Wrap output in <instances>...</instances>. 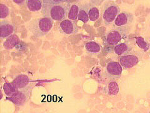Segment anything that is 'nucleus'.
Returning a JSON list of instances; mask_svg holds the SVG:
<instances>
[{
  "instance_id": "obj_1",
  "label": "nucleus",
  "mask_w": 150,
  "mask_h": 113,
  "mask_svg": "<svg viewBox=\"0 0 150 113\" xmlns=\"http://www.w3.org/2000/svg\"><path fill=\"white\" fill-rule=\"evenodd\" d=\"M70 8V3H66L59 4H43L41 11L44 17L50 18L53 20L62 21L68 17Z\"/></svg>"
},
{
  "instance_id": "obj_2",
  "label": "nucleus",
  "mask_w": 150,
  "mask_h": 113,
  "mask_svg": "<svg viewBox=\"0 0 150 113\" xmlns=\"http://www.w3.org/2000/svg\"><path fill=\"white\" fill-rule=\"evenodd\" d=\"M53 20L47 17L39 18L33 20L28 25V29L36 38L47 35L52 29Z\"/></svg>"
},
{
  "instance_id": "obj_3",
  "label": "nucleus",
  "mask_w": 150,
  "mask_h": 113,
  "mask_svg": "<svg viewBox=\"0 0 150 113\" xmlns=\"http://www.w3.org/2000/svg\"><path fill=\"white\" fill-rule=\"evenodd\" d=\"M129 31V26L115 27L108 31L105 35L104 45L107 48H111L120 44L122 40L125 39Z\"/></svg>"
},
{
  "instance_id": "obj_4",
  "label": "nucleus",
  "mask_w": 150,
  "mask_h": 113,
  "mask_svg": "<svg viewBox=\"0 0 150 113\" xmlns=\"http://www.w3.org/2000/svg\"><path fill=\"white\" fill-rule=\"evenodd\" d=\"M121 9L115 2L112 1H106L103 7L102 18L105 26L110 25L117 17Z\"/></svg>"
},
{
  "instance_id": "obj_5",
  "label": "nucleus",
  "mask_w": 150,
  "mask_h": 113,
  "mask_svg": "<svg viewBox=\"0 0 150 113\" xmlns=\"http://www.w3.org/2000/svg\"><path fill=\"white\" fill-rule=\"evenodd\" d=\"M142 59V55L137 51H130L129 52L119 56V62L125 69L133 68L137 65Z\"/></svg>"
},
{
  "instance_id": "obj_6",
  "label": "nucleus",
  "mask_w": 150,
  "mask_h": 113,
  "mask_svg": "<svg viewBox=\"0 0 150 113\" xmlns=\"http://www.w3.org/2000/svg\"><path fill=\"white\" fill-rule=\"evenodd\" d=\"M33 88V87L18 89L17 93L13 96L7 98V99L12 102L16 106H21L25 105L30 99Z\"/></svg>"
},
{
  "instance_id": "obj_7",
  "label": "nucleus",
  "mask_w": 150,
  "mask_h": 113,
  "mask_svg": "<svg viewBox=\"0 0 150 113\" xmlns=\"http://www.w3.org/2000/svg\"><path fill=\"white\" fill-rule=\"evenodd\" d=\"M123 73V67L119 62L110 61L106 64L105 74L106 78L114 81L121 77Z\"/></svg>"
},
{
  "instance_id": "obj_8",
  "label": "nucleus",
  "mask_w": 150,
  "mask_h": 113,
  "mask_svg": "<svg viewBox=\"0 0 150 113\" xmlns=\"http://www.w3.org/2000/svg\"><path fill=\"white\" fill-rule=\"evenodd\" d=\"M79 27L78 26L76 21L71 20L69 19H64L60 21L59 24V30L62 34L67 35L76 34L79 31Z\"/></svg>"
},
{
  "instance_id": "obj_9",
  "label": "nucleus",
  "mask_w": 150,
  "mask_h": 113,
  "mask_svg": "<svg viewBox=\"0 0 150 113\" xmlns=\"http://www.w3.org/2000/svg\"><path fill=\"white\" fill-rule=\"evenodd\" d=\"M133 20L134 16L132 13L127 11L120 12L113 21V25L115 27L129 26Z\"/></svg>"
},
{
  "instance_id": "obj_10",
  "label": "nucleus",
  "mask_w": 150,
  "mask_h": 113,
  "mask_svg": "<svg viewBox=\"0 0 150 113\" xmlns=\"http://www.w3.org/2000/svg\"><path fill=\"white\" fill-rule=\"evenodd\" d=\"M18 89H26L34 87L33 82L31 79L25 74H20L13 79L12 82Z\"/></svg>"
},
{
  "instance_id": "obj_11",
  "label": "nucleus",
  "mask_w": 150,
  "mask_h": 113,
  "mask_svg": "<svg viewBox=\"0 0 150 113\" xmlns=\"http://www.w3.org/2000/svg\"><path fill=\"white\" fill-rule=\"evenodd\" d=\"M15 30V26L13 23L6 20L1 21L0 22V36L1 40L6 39V38L13 34Z\"/></svg>"
},
{
  "instance_id": "obj_12",
  "label": "nucleus",
  "mask_w": 150,
  "mask_h": 113,
  "mask_svg": "<svg viewBox=\"0 0 150 113\" xmlns=\"http://www.w3.org/2000/svg\"><path fill=\"white\" fill-rule=\"evenodd\" d=\"M132 49V47L129 45L128 42H122L114 46L111 50H112V51L116 55L120 56L129 52Z\"/></svg>"
},
{
  "instance_id": "obj_13",
  "label": "nucleus",
  "mask_w": 150,
  "mask_h": 113,
  "mask_svg": "<svg viewBox=\"0 0 150 113\" xmlns=\"http://www.w3.org/2000/svg\"><path fill=\"white\" fill-rule=\"evenodd\" d=\"M20 39L18 36L15 34H13L6 38L3 45L5 49L11 50L20 44Z\"/></svg>"
},
{
  "instance_id": "obj_14",
  "label": "nucleus",
  "mask_w": 150,
  "mask_h": 113,
  "mask_svg": "<svg viewBox=\"0 0 150 113\" xmlns=\"http://www.w3.org/2000/svg\"><path fill=\"white\" fill-rule=\"evenodd\" d=\"M88 15L90 20L91 21H95L100 18V8L96 5V4L94 2V1L89 3Z\"/></svg>"
},
{
  "instance_id": "obj_15",
  "label": "nucleus",
  "mask_w": 150,
  "mask_h": 113,
  "mask_svg": "<svg viewBox=\"0 0 150 113\" xmlns=\"http://www.w3.org/2000/svg\"><path fill=\"white\" fill-rule=\"evenodd\" d=\"M89 3H85L79 6V10L78 13V20L83 22L84 23H87L90 21L88 15Z\"/></svg>"
},
{
  "instance_id": "obj_16",
  "label": "nucleus",
  "mask_w": 150,
  "mask_h": 113,
  "mask_svg": "<svg viewBox=\"0 0 150 113\" xmlns=\"http://www.w3.org/2000/svg\"><path fill=\"white\" fill-rule=\"evenodd\" d=\"M84 48L87 52L91 54H96L101 50V45L95 41H88L84 44Z\"/></svg>"
},
{
  "instance_id": "obj_17",
  "label": "nucleus",
  "mask_w": 150,
  "mask_h": 113,
  "mask_svg": "<svg viewBox=\"0 0 150 113\" xmlns=\"http://www.w3.org/2000/svg\"><path fill=\"white\" fill-rule=\"evenodd\" d=\"M2 88L6 98L13 96L18 91V89L13 82H5Z\"/></svg>"
},
{
  "instance_id": "obj_18",
  "label": "nucleus",
  "mask_w": 150,
  "mask_h": 113,
  "mask_svg": "<svg viewBox=\"0 0 150 113\" xmlns=\"http://www.w3.org/2000/svg\"><path fill=\"white\" fill-rule=\"evenodd\" d=\"M26 6L29 11L32 12L39 11L43 8V0H26Z\"/></svg>"
},
{
  "instance_id": "obj_19",
  "label": "nucleus",
  "mask_w": 150,
  "mask_h": 113,
  "mask_svg": "<svg viewBox=\"0 0 150 113\" xmlns=\"http://www.w3.org/2000/svg\"><path fill=\"white\" fill-rule=\"evenodd\" d=\"M120 92L119 85L116 81H111L106 85L105 87V92L110 96H114Z\"/></svg>"
},
{
  "instance_id": "obj_20",
  "label": "nucleus",
  "mask_w": 150,
  "mask_h": 113,
  "mask_svg": "<svg viewBox=\"0 0 150 113\" xmlns=\"http://www.w3.org/2000/svg\"><path fill=\"white\" fill-rule=\"evenodd\" d=\"M79 10V6L76 3L71 4L69 10L68 12V19L73 21H76L78 20V13Z\"/></svg>"
},
{
  "instance_id": "obj_21",
  "label": "nucleus",
  "mask_w": 150,
  "mask_h": 113,
  "mask_svg": "<svg viewBox=\"0 0 150 113\" xmlns=\"http://www.w3.org/2000/svg\"><path fill=\"white\" fill-rule=\"evenodd\" d=\"M135 41L139 49L143 50L145 52L148 51L150 49V45L148 42L145 40L143 37L137 36L135 38Z\"/></svg>"
},
{
  "instance_id": "obj_22",
  "label": "nucleus",
  "mask_w": 150,
  "mask_h": 113,
  "mask_svg": "<svg viewBox=\"0 0 150 113\" xmlns=\"http://www.w3.org/2000/svg\"><path fill=\"white\" fill-rule=\"evenodd\" d=\"M9 15V8L3 3L1 4V15H0V18L3 19L6 18Z\"/></svg>"
},
{
  "instance_id": "obj_23",
  "label": "nucleus",
  "mask_w": 150,
  "mask_h": 113,
  "mask_svg": "<svg viewBox=\"0 0 150 113\" xmlns=\"http://www.w3.org/2000/svg\"><path fill=\"white\" fill-rule=\"evenodd\" d=\"M68 1V0H43V3L46 4H59Z\"/></svg>"
},
{
  "instance_id": "obj_24",
  "label": "nucleus",
  "mask_w": 150,
  "mask_h": 113,
  "mask_svg": "<svg viewBox=\"0 0 150 113\" xmlns=\"http://www.w3.org/2000/svg\"><path fill=\"white\" fill-rule=\"evenodd\" d=\"M11 1L18 6H23L26 3V0H11Z\"/></svg>"
},
{
  "instance_id": "obj_25",
  "label": "nucleus",
  "mask_w": 150,
  "mask_h": 113,
  "mask_svg": "<svg viewBox=\"0 0 150 113\" xmlns=\"http://www.w3.org/2000/svg\"><path fill=\"white\" fill-rule=\"evenodd\" d=\"M149 112H150V111H149Z\"/></svg>"
}]
</instances>
